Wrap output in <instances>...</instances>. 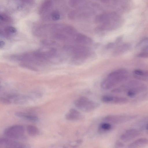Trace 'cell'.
I'll list each match as a JSON object with an SVG mask.
<instances>
[{"label":"cell","mask_w":148,"mask_h":148,"mask_svg":"<svg viewBox=\"0 0 148 148\" xmlns=\"http://www.w3.org/2000/svg\"><path fill=\"white\" fill-rule=\"evenodd\" d=\"M95 21L100 29L108 30L117 28L121 22L120 16L114 12L99 15L96 17Z\"/></svg>","instance_id":"obj_1"},{"label":"cell","mask_w":148,"mask_h":148,"mask_svg":"<svg viewBox=\"0 0 148 148\" xmlns=\"http://www.w3.org/2000/svg\"><path fill=\"white\" fill-rule=\"evenodd\" d=\"M129 77L128 71L124 69H119L110 73L101 82V87L103 89H110L116 85L127 80Z\"/></svg>","instance_id":"obj_2"},{"label":"cell","mask_w":148,"mask_h":148,"mask_svg":"<svg viewBox=\"0 0 148 148\" xmlns=\"http://www.w3.org/2000/svg\"><path fill=\"white\" fill-rule=\"evenodd\" d=\"M63 49L66 52L72 54V61L74 64H81L91 55L90 49L83 45H65Z\"/></svg>","instance_id":"obj_3"},{"label":"cell","mask_w":148,"mask_h":148,"mask_svg":"<svg viewBox=\"0 0 148 148\" xmlns=\"http://www.w3.org/2000/svg\"><path fill=\"white\" fill-rule=\"evenodd\" d=\"M75 106L81 111L89 112L92 111L99 106V104L85 96H81L75 101Z\"/></svg>","instance_id":"obj_4"},{"label":"cell","mask_w":148,"mask_h":148,"mask_svg":"<svg viewBox=\"0 0 148 148\" xmlns=\"http://www.w3.org/2000/svg\"><path fill=\"white\" fill-rule=\"evenodd\" d=\"M147 88L145 84L137 81L132 80L128 82L127 95L128 97L133 98L139 93L145 91Z\"/></svg>","instance_id":"obj_5"},{"label":"cell","mask_w":148,"mask_h":148,"mask_svg":"<svg viewBox=\"0 0 148 148\" xmlns=\"http://www.w3.org/2000/svg\"><path fill=\"white\" fill-rule=\"evenodd\" d=\"M24 133V127L19 125L10 126L5 128L3 132L4 136L7 138L12 139L21 138L23 136Z\"/></svg>","instance_id":"obj_6"},{"label":"cell","mask_w":148,"mask_h":148,"mask_svg":"<svg viewBox=\"0 0 148 148\" xmlns=\"http://www.w3.org/2000/svg\"><path fill=\"white\" fill-rule=\"evenodd\" d=\"M135 117L134 116L128 115H111L106 116L103 120L108 123L120 124L131 120Z\"/></svg>","instance_id":"obj_7"},{"label":"cell","mask_w":148,"mask_h":148,"mask_svg":"<svg viewBox=\"0 0 148 148\" xmlns=\"http://www.w3.org/2000/svg\"><path fill=\"white\" fill-rule=\"evenodd\" d=\"M0 148H26L23 144L8 138H0Z\"/></svg>","instance_id":"obj_8"},{"label":"cell","mask_w":148,"mask_h":148,"mask_svg":"<svg viewBox=\"0 0 148 148\" xmlns=\"http://www.w3.org/2000/svg\"><path fill=\"white\" fill-rule=\"evenodd\" d=\"M101 99L104 103L116 104H125L128 102V99L125 97L106 95L103 96Z\"/></svg>","instance_id":"obj_9"},{"label":"cell","mask_w":148,"mask_h":148,"mask_svg":"<svg viewBox=\"0 0 148 148\" xmlns=\"http://www.w3.org/2000/svg\"><path fill=\"white\" fill-rule=\"evenodd\" d=\"M138 134L137 130L134 129L128 130L124 132L121 136L120 140L123 143L129 141L135 138Z\"/></svg>","instance_id":"obj_10"},{"label":"cell","mask_w":148,"mask_h":148,"mask_svg":"<svg viewBox=\"0 0 148 148\" xmlns=\"http://www.w3.org/2000/svg\"><path fill=\"white\" fill-rule=\"evenodd\" d=\"M73 41L79 43L88 45L92 42V39L82 34L77 33L74 36Z\"/></svg>","instance_id":"obj_11"},{"label":"cell","mask_w":148,"mask_h":148,"mask_svg":"<svg viewBox=\"0 0 148 148\" xmlns=\"http://www.w3.org/2000/svg\"><path fill=\"white\" fill-rule=\"evenodd\" d=\"M82 117L81 114L77 110L71 109L65 115L66 119L69 121H76L81 119Z\"/></svg>","instance_id":"obj_12"},{"label":"cell","mask_w":148,"mask_h":148,"mask_svg":"<svg viewBox=\"0 0 148 148\" xmlns=\"http://www.w3.org/2000/svg\"><path fill=\"white\" fill-rule=\"evenodd\" d=\"M133 76L136 79L144 81H148L147 71L139 69H136L133 72Z\"/></svg>","instance_id":"obj_13"},{"label":"cell","mask_w":148,"mask_h":148,"mask_svg":"<svg viewBox=\"0 0 148 148\" xmlns=\"http://www.w3.org/2000/svg\"><path fill=\"white\" fill-rule=\"evenodd\" d=\"M15 115L17 117L32 122H37L38 120L36 116L24 112H17Z\"/></svg>","instance_id":"obj_14"},{"label":"cell","mask_w":148,"mask_h":148,"mask_svg":"<svg viewBox=\"0 0 148 148\" xmlns=\"http://www.w3.org/2000/svg\"><path fill=\"white\" fill-rule=\"evenodd\" d=\"M148 140L145 138L138 139L128 145L125 148H139L147 144Z\"/></svg>","instance_id":"obj_15"},{"label":"cell","mask_w":148,"mask_h":148,"mask_svg":"<svg viewBox=\"0 0 148 148\" xmlns=\"http://www.w3.org/2000/svg\"><path fill=\"white\" fill-rule=\"evenodd\" d=\"M53 3L51 1H45L40 5L39 10V14L44 15L47 13L52 6Z\"/></svg>","instance_id":"obj_16"},{"label":"cell","mask_w":148,"mask_h":148,"mask_svg":"<svg viewBox=\"0 0 148 148\" xmlns=\"http://www.w3.org/2000/svg\"><path fill=\"white\" fill-rule=\"evenodd\" d=\"M60 13L59 11L58 10H55L49 14H46L44 15V18L45 19H51L53 21H57L60 18Z\"/></svg>","instance_id":"obj_17"},{"label":"cell","mask_w":148,"mask_h":148,"mask_svg":"<svg viewBox=\"0 0 148 148\" xmlns=\"http://www.w3.org/2000/svg\"><path fill=\"white\" fill-rule=\"evenodd\" d=\"M28 134L31 136H36L39 133L38 128L35 126L32 125H28L26 128Z\"/></svg>","instance_id":"obj_18"},{"label":"cell","mask_w":148,"mask_h":148,"mask_svg":"<svg viewBox=\"0 0 148 148\" xmlns=\"http://www.w3.org/2000/svg\"><path fill=\"white\" fill-rule=\"evenodd\" d=\"M130 45L127 44H124L118 47L115 50L114 53L115 54H119L127 50L130 48Z\"/></svg>","instance_id":"obj_19"},{"label":"cell","mask_w":148,"mask_h":148,"mask_svg":"<svg viewBox=\"0 0 148 148\" xmlns=\"http://www.w3.org/2000/svg\"><path fill=\"white\" fill-rule=\"evenodd\" d=\"M112 127L111 125L108 123H101L99 127V130L103 131H106L110 130Z\"/></svg>","instance_id":"obj_20"},{"label":"cell","mask_w":148,"mask_h":148,"mask_svg":"<svg viewBox=\"0 0 148 148\" xmlns=\"http://www.w3.org/2000/svg\"><path fill=\"white\" fill-rule=\"evenodd\" d=\"M82 141V139H79L75 141L70 142L69 143V145L72 147L76 148L80 145Z\"/></svg>","instance_id":"obj_21"},{"label":"cell","mask_w":148,"mask_h":148,"mask_svg":"<svg viewBox=\"0 0 148 148\" xmlns=\"http://www.w3.org/2000/svg\"><path fill=\"white\" fill-rule=\"evenodd\" d=\"M6 32L10 34H14L16 32L17 30L14 27L11 26L6 27L5 28Z\"/></svg>","instance_id":"obj_22"},{"label":"cell","mask_w":148,"mask_h":148,"mask_svg":"<svg viewBox=\"0 0 148 148\" xmlns=\"http://www.w3.org/2000/svg\"><path fill=\"white\" fill-rule=\"evenodd\" d=\"M0 102L6 104H9L11 103L10 101L6 97H0Z\"/></svg>","instance_id":"obj_23"},{"label":"cell","mask_w":148,"mask_h":148,"mask_svg":"<svg viewBox=\"0 0 148 148\" xmlns=\"http://www.w3.org/2000/svg\"><path fill=\"white\" fill-rule=\"evenodd\" d=\"M9 18L8 16L2 14H0V21L4 22L9 21Z\"/></svg>","instance_id":"obj_24"},{"label":"cell","mask_w":148,"mask_h":148,"mask_svg":"<svg viewBox=\"0 0 148 148\" xmlns=\"http://www.w3.org/2000/svg\"><path fill=\"white\" fill-rule=\"evenodd\" d=\"M42 43L43 44L47 45H50L55 43L54 41L49 40H44L42 41Z\"/></svg>","instance_id":"obj_25"},{"label":"cell","mask_w":148,"mask_h":148,"mask_svg":"<svg viewBox=\"0 0 148 148\" xmlns=\"http://www.w3.org/2000/svg\"><path fill=\"white\" fill-rule=\"evenodd\" d=\"M51 148H66V147L61 146H53Z\"/></svg>","instance_id":"obj_26"},{"label":"cell","mask_w":148,"mask_h":148,"mask_svg":"<svg viewBox=\"0 0 148 148\" xmlns=\"http://www.w3.org/2000/svg\"><path fill=\"white\" fill-rule=\"evenodd\" d=\"M5 42L4 41L2 40L0 41V47H2L4 46Z\"/></svg>","instance_id":"obj_27"}]
</instances>
